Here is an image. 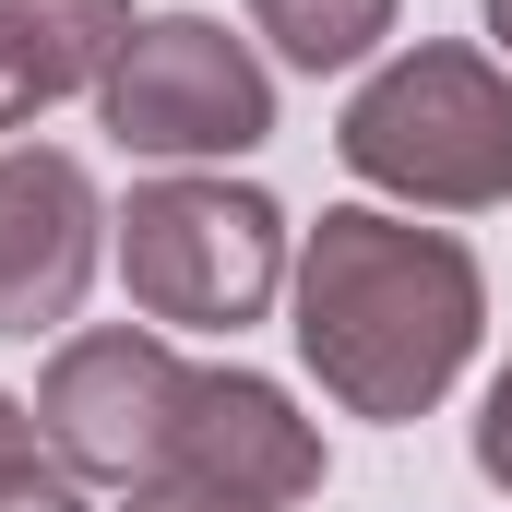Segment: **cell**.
Instances as JSON below:
<instances>
[{
  "label": "cell",
  "instance_id": "obj_15",
  "mask_svg": "<svg viewBox=\"0 0 512 512\" xmlns=\"http://www.w3.org/2000/svg\"><path fill=\"white\" fill-rule=\"evenodd\" d=\"M489 36H501V60H512V0H489Z\"/></svg>",
  "mask_w": 512,
  "mask_h": 512
},
{
  "label": "cell",
  "instance_id": "obj_10",
  "mask_svg": "<svg viewBox=\"0 0 512 512\" xmlns=\"http://www.w3.org/2000/svg\"><path fill=\"white\" fill-rule=\"evenodd\" d=\"M0 512H96V501H84V477L60 453H36L24 477H0Z\"/></svg>",
  "mask_w": 512,
  "mask_h": 512
},
{
  "label": "cell",
  "instance_id": "obj_9",
  "mask_svg": "<svg viewBox=\"0 0 512 512\" xmlns=\"http://www.w3.org/2000/svg\"><path fill=\"white\" fill-rule=\"evenodd\" d=\"M251 24L274 36L286 72H358L393 36V0H251Z\"/></svg>",
  "mask_w": 512,
  "mask_h": 512
},
{
  "label": "cell",
  "instance_id": "obj_13",
  "mask_svg": "<svg viewBox=\"0 0 512 512\" xmlns=\"http://www.w3.org/2000/svg\"><path fill=\"white\" fill-rule=\"evenodd\" d=\"M36 453H48V429H36V405H12V393H0V477H24Z\"/></svg>",
  "mask_w": 512,
  "mask_h": 512
},
{
  "label": "cell",
  "instance_id": "obj_8",
  "mask_svg": "<svg viewBox=\"0 0 512 512\" xmlns=\"http://www.w3.org/2000/svg\"><path fill=\"white\" fill-rule=\"evenodd\" d=\"M131 24H143L131 0H0V60H12V84L36 108H60V96H96L108 84Z\"/></svg>",
  "mask_w": 512,
  "mask_h": 512
},
{
  "label": "cell",
  "instance_id": "obj_14",
  "mask_svg": "<svg viewBox=\"0 0 512 512\" xmlns=\"http://www.w3.org/2000/svg\"><path fill=\"white\" fill-rule=\"evenodd\" d=\"M36 120V96H24V84H12V60H0V131H24Z\"/></svg>",
  "mask_w": 512,
  "mask_h": 512
},
{
  "label": "cell",
  "instance_id": "obj_3",
  "mask_svg": "<svg viewBox=\"0 0 512 512\" xmlns=\"http://www.w3.org/2000/svg\"><path fill=\"white\" fill-rule=\"evenodd\" d=\"M108 227H120L131 310L143 322H179V334H239V322L274 310V286L298 274L286 215H274V191H251V179H191V167L131 179V203Z\"/></svg>",
  "mask_w": 512,
  "mask_h": 512
},
{
  "label": "cell",
  "instance_id": "obj_2",
  "mask_svg": "<svg viewBox=\"0 0 512 512\" xmlns=\"http://www.w3.org/2000/svg\"><path fill=\"white\" fill-rule=\"evenodd\" d=\"M334 155L417 215H489L512 203V72L489 48H393L346 96Z\"/></svg>",
  "mask_w": 512,
  "mask_h": 512
},
{
  "label": "cell",
  "instance_id": "obj_1",
  "mask_svg": "<svg viewBox=\"0 0 512 512\" xmlns=\"http://www.w3.org/2000/svg\"><path fill=\"white\" fill-rule=\"evenodd\" d=\"M489 322V274L453 227H417L382 203H334L298 239V358L322 370V393L346 417H429L465 382Z\"/></svg>",
  "mask_w": 512,
  "mask_h": 512
},
{
  "label": "cell",
  "instance_id": "obj_7",
  "mask_svg": "<svg viewBox=\"0 0 512 512\" xmlns=\"http://www.w3.org/2000/svg\"><path fill=\"white\" fill-rule=\"evenodd\" d=\"M167 477L227 489V501H262V512H298L322 489V429L262 382V370H191L179 429H167Z\"/></svg>",
  "mask_w": 512,
  "mask_h": 512
},
{
  "label": "cell",
  "instance_id": "obj_4",
  "mask_svg": "<svg viewBox=\"0 0 512 512\" xmlns=\"http://www.w3.org/2000/svg\"><path fill=\"white\" fill-rule=\"evenodd\" d=\"M96 120L120 155L155 167H215V155H251L274 131V72L215 24V12H143L131 48L96 84Z\"/></svg>",
  "mask_w": 512,
  "mask_h": 512
},
{
  "label": "cell",
  "instance_id": "obj_5",
  "mask_svg": "<svg viewBox=\"0 0 512 512\" xmlns=\"http://www.w3.org/2000/svg\"><path fill=\"white\" fill-rule=\"evenodd\" d=\"M179 393H191V358L167 334H60L48 382H36V429L48 453L84 477V489H143L167 477V429H179Z\"/></svg>",
  "mask_w": 512,
  "mask_h": 512
},
{
  "label": "cell",
  "instance_id": "obj_11",
  "mask_svg": "<svg viewBox=\"0 0 512 512\" xmlns=\"http://www.w3.org/2000/svg\"><path fill=\"white\" fill-rule=\"evenodd\" d=\"M477 477L512 489V358H501V382H489V405H477Z\"/></svg>",
  "mask_w": 512,
  "mask_h": 512
},
{
  "label": "cell",
  "instance_id": "obj_12",
  "mask_svg": "<svg viewBox=\"0 0 512 512\" xmlns=\"http://www.w3.org/2000/svg\"><path fill=\"white\" fill-rule=\"evenodd\" d=\"M120 512H262V501H227V489H191V477H143V489H120Z\"/></svg>",
  "mask_w": 512,
  "mask_h": 512
},
{
  "label": "cell",
  "instance_id": "obj_6",
  "mask_svg": "<svg viewBox=\"0 0 512 512\" xmlns=\"http://www.w3.org/2000/svg\"><path fill=\"white\" fill-rule=\"evenodd\" d=\"M108 251V203L84 179V155L60 143H0V334H60L96 286Z\"/></svg>",
  "mask_w": 512,
  "mask_h": 512
}]
</instances>
